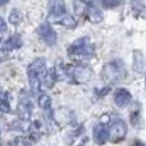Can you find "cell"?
Here are the masks:
<instances>
[{
  "instance_id": "obj_1",
  "label": "cell",
  "mask_w": 146,
  "mask_h": 146,
  "mask_svg": "<svg viewBox=\"0 0 146 146\" xmlns=\"http://www.w3.org/2000/svg\"><path fill=\"white\" fill-rule=\"evenodd\" d=\"M46 73H48V71H46V63L44 58L36 59L28 66L27 74H28V80H30V86L32 94L40 92L41 81L45 78Z\"/></svg>"
},
{
  "instance_id": "obj_2",
  "label": "cell",
  "mask_w": 146,
  "mask_h": 146,
  "mask_svg": "<svg viewBox=\"0 0 146 146\" xmlns=\"http://www.w3.org/2000/svg\"><path fill=\"white\" fill-rule=\"evenodd\" d=\"M48 22L49 23H60V25L66 26L68 28L76 27V21L69 13H67L66 7L62 1H56L53 4L50 9V13L48 15Z\"/></svg>"
},
{
  "instance_id": "obj_3",
  "label": "cell",
  "mask_w": 146,
  "mask_h": 146,
  "mask_svg": "<svg viewBox=\"0 0 146 146\" xmlns=\"http://www.w3.org/2000/svg\"><path fill=\"white\" fill-rule=\"evenodd\" d=\"M124 74H126V68H124V64L122 60L109 62L103 67V71H101L103 81L106 83H110V85L121 82L124 78Z\"/></svg>"
},
{
  "instance_id": "obj_4",
  "label": "cell",
  "mask_w": 146,
  "mask_h": 146,
  "mask_svg": "<svg viewBox=\"0 0 146 146\" xmlns=\"http://www.w3.org/2000/svg\"><path fill=\"white\" fill-rule=\"evenodd\" d=\"M68 53L73 58L81 59V60H87V59L92 58L94 55V46L91 45L88 37H81L69 46Z\"/></svg>"
},
{
  "instance_id": "obj_5",
  "label": "cell",
  "mask_w": 146,
  "mask_h": 146,
  "mask_svg": "<svg viewBox=\"0 0 146 146\" xmlns=\"http://www.w3.org/2000/svg\"><path fill=\"white\" fill-rule=\"evenodd\" d=\"M109 135H110V141H122L127 135V124L124 123V121L117 119L115 122H113L110 128H109Z\"/></svg>"
},
{
  "instance_id": "obj_6",
  "label": "cell",
  "mask_w": 146,
  "mask_h": 146,
  "mask_svg": "<svg viewBox=\"0 0 146 146\" xmlns=\"http://www.w3.org/2000/svg\"><path fill=\"white\" fill-rule=\"evenodd\" d=\"M72 77L76 83H86L92 78V69L85 64H80L73 69Z\"/></svg>"
},
{
  "instance_id": "obj_7",
  "label": "cell",
  "mask_w": 146,
  "mask_h": 146,
  "mask_svg": "<svg viewBox=\"0 0 146 146\" xmlns=\"http://www.w3.org/2000/svg\"><path fill=\"white\" fill-rule=\"evenodd\" d=\"M37 35L40 36V38L48 45H55L56 42V33L53 30L49 23H42L40 27L37 28Z\"/></svg>"
},
{
  "instance_id": "obj_8",
  "label": "cell",
  "mask_w": 146,
  "mask_h": 146,
  "mask_svg": "<svg viewBox=\"0 0 146 146\" xmlns=\"http://www.w3.org/2000/svg\"><path fill=\"white\" fill-rule=\"evenodd\" d=\"M94 140H95L96 145H104L110 140V135H109V129L104 123H99L94 127Z\"/></svg>"
},
{
  "instance_id": "obj_9",
  "label": "cell",
  "mask_w": 146,
  "mask_h": 146,
  "mask_svg": "<svg viewBox=\"0 0 146 146\" xmlns=\"http://www.w3.org/2000/svg\"><path fill=\"white\" fill-rule=\"evenodd\" d=\"M85 10H86V14H87V18L90 19L91 23L103 22V19H104L103 13H101V10H99V8H96L92 3L85 4Z\"/></svg>"
},
{
  "instance_id": "obj_10",
  "label": "cell",
  "mask_w": 146,
  "mask_h": 146,
  "mask_svg": "<svg viewBox=\"0 0 146 146\" xmlns=\"http://www.w3.org/2000/svg\"><path fill=\"white\" fill-rule=\"evenodd\" d=\"M17 113L23 122H27L31 118V114H32V104H31V101L26 100V99L21 100V103L17 106Z\"/></svg>"
},
{
  "instance_id": "obj_11",
  "label": "cell",
  "mask_w": 146,
  "mask_h": 146,
  "mask_svg": "<svg viewBox=\"0 0 146 146\" xmlns=\"http://www.w3.org/2000/svg\"><path fill=\"white\" fill-rule=\"evenodd\" d=\"M131 100H132V96L129 94V91L126 90V88H119L114 94V103L118 106H121V108L127 106L131 103Z\"/></svg>"
},
{
  "instance_id": "obj_12",
  "label": "cell",
  "mask_w": 146,
  "mask_h": 146,
  "mask_svg": "<svg viewBox=\"0 0 146 146\" xmlns=\"http://www.w3.org/2000/svg\"><path fill=\"white\" fill-rule=\"evenodd\" d=\"M133 71L141 74L146 72V59L144 53L140 50L133 51Z\"/></svg>"
},
{
  "instance_id": "obj_13",
  "label": "cell",
  "mask_w": 146,
  "mask_h": 146,
  "mask_svg": "<svg viewBox=\"0 0 146 146\" xmlns=\"http://www.w3.org/2000/svg\"><path fill=\"white\" fill-rule=\"evenodd\" d=\"M3 46H4V49L7 51L18 49V48L22 46V38H21L19 35H13V36H10L4 44H3Z\"/></svg>"
},
{
  "instance_id": "obj_14",
  "label": "cell",
  "mask_w": 146,
  "mask_h": 146,
  "mask_svg": "<svg viewBox=\"0 0 146 146\" xmlns=\"http://www.w3.org/2000/svg\"><path fill=\"white\" fill-rule=\"evenodd\" d=\"M54 76H55V78L58 81H64L67 77H68V72H67L66 69V66H64L63 63H56L55 66V73H54Z\"/></svg>"
},
{
  "instance_id": "obj_15",
  "label": "cell",
  "mask_w": 146,
  "mask_h": 146,
  "mask_svg": "<svg viewBox=\"0 0 146 146\" xmlns=\"http://www.w3.org/2000/svg\"><path fill=\"white\" fill-rule=\"evenodd\" d=\"M50 105H51V98L48 94H41V95L38 96V106H40L41 109L48 110V109L50 108Z\"/></svg>"
},
{
  "instance_id": "obj_16",
  "label": "cell",
  "mask_w": 146,
  "mask_h": 146,
  "mask_svg": "<svg viewBox=\"0 0 146 146\" xmlns=\"http://www.w3.org/2000/svg\"><path fill=\"white\" fill-rule=\"evenodd\" d=\"M30 132H31V136H32V139L35 140H38L40 139V135H41V124L38 121L33 122L32 124H31L30 127Z\"/></svg>"
},
{
  "instance_id": "obj_17",
  "label": "cell",
  "mask_w": 146,
  "mask_h": 146,
  "mask_svg": "<svg viewBox=\"0 0 146 146\" xmlns=\"http://www.w3.org/2000/svg\"><path fill=\"white\" fill-rule=\"evenodd\" d=\"M12 146H31V142L28 141L26 137L17 136V137H15V139L12 141Z\"/></svg>"
},
{
  "instance_id": "obj_18",
  "label": "cell",
  "mask_w": 146,
  "mask_h": 146,
  "mask_svg": "<svg viewBox=\"0 0 146 146\" xmlns=\"http://www.w3.org/2000/svg\"><path fill=\"white\" fill-rule=\"evenodd\" d=\"M22 19V14H21V12L18 9H13L12 13L9 14V21L10 23H13V25H17L19 21Z\"/></svg>"
},
{
  "instance_id": "obj_19",
  "label": "cell",
  "mask_w": 146,
  "mask_h": 146,
  "mask_svg": "<svg viewBox=\"0 0 146 146\" xmlns=\"http://www.w3.org/2000/svg\"><path fill=\"white\" fill-rule=\"evenodd\" d=\"M0 111H3V113H9L10 111V104L5 99L0 101Z\"/></svg>"
},
{
  "instance_id": "obj_20",
  "label": "cell",
  "mask_w": 146,
  "mask_h": 146,
  "mask_svg": "<svg viewBox=\"0 0 146 146\" xmlns=\"http://www.w3.org/2000/svg\"><path fill=\"white\" fill-rule=\"evenodd\" d=\"M121 4V1L118 0H104L103 1V5L105 8H114V7H118Z\"/></svg>"
},
{
  "instance_id": "obj_21",
  "label": "cell",
  "mask_w": 146,
  "mask_h": 146,
  "mask_svg": "<svg viewBox=\"0 0 146 146\" xmlns=\"http://www.w3.org/2000/svg\"><path fill=\"white\" fill-rule=\"evenodd\" d=\"M5 31H7V23H5V21L0 17V33L5 32Z\"/></svg>"
},
{
  "instance_id": "obj_22",
  "label": "cell",
  "mask_w": 146,
  "mask_h": 146,
  "mask_svg": "<svg viewBox=\"0 0 146 146\" xmlns=\"http://www.w3.org/2000/svg\"><path fill=\"white\" fill-rule=\"evenodd\" d=\"M7 56H8L7 51H4V50H1V49H0V63H1V62H4L5 59H7Z\"/></svg>"
},
{
  "instance_id": "obj_23",
  "label": "cell",
  "mask_w": 146,
  "mask_h": 146,
  "mask_svg": "<svg viewBox=\"0 0 146 146\" xmlns=\"http://www.w3.org/2000/svg\"><path fill=\"white\" fill-rule=\"evenodd\" d=\"M110 91V87H105V88H103V90H100V92H98V95L99 96H104L106 92H109Z\"/></svg>"
},
{
  "instance_id": "obj_24",
  "label": "cell",
  "mask_w": 146,
  "mask_h": 146,
  "mask_svg": "<svg viewBox=\"0 0 146 146\" xmlns=\"http://www.w3.org/2000/svg\"><path fill=\"white\" fill-rule=\"evenodd\" d=\"M135 146H146V145H145V144H142V142H139V141H137L136 144H135Z\"/></svg>"
},
{
  "instance_id": "obj_25",
  "label": "cell",
  "mask_w": 146,
  "mask_h": 146,
  "mask_svg": "<svg viewBox=\"0 0 146 146\" xmlns=\"http://www.w3.org/2000/svg\"><path fill=\"white\" fill-rule=\"evenodd\" d=\"M8 3V0H4V1H0V7H1V5H4V4H7Z\"/></svg>"
},
{
  "instance_id": "obj_26",
  "label": "cell",
  "mask_w": 146,
  "mask_h": 146,
  "mask_svg": "<svg viewBox=\"0 0 146 146\" xmlns=\"http://www.w3.org/2000/svg\"><path fill=\"white\" fill-rule=\"evenodd\" d=\"M78 146H85V145H83V144H81V145H78Z\"/></svg>"
},
{
  "instance_id": "obj_27",
  "label": "cell",
  "mask_w": 146,
  "mask_h": 146,
  "mask_svg": "<svg viewBox=\"0 0 146 146\" xmlns=\"http://www.w3.org/2000/svg\"><path fill=\"white\" fill-rule=\"evenodd\" d=\"M0 146H1V141H0Z\"/></svg>"
},
{
  "instance_id": "obj_28",
  "label": "cell",
  "mask_w": 146,
  "mask_h": 146,
  "mask_svg": "<svg viewBox=\"0 0 146 146\" xmlns=\"http://www.w3.org/2000/svg\"><path fill=\"white\" fill-rule=\"evenodd\" d=\"M0 41H1V40H0ZM0 44H1V42H0Z\"/></svg>"
}]
</instances>
